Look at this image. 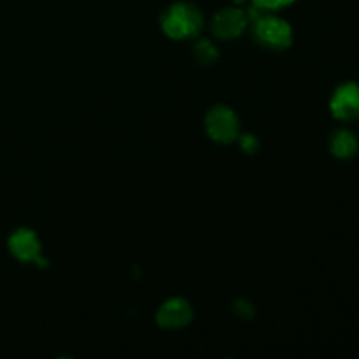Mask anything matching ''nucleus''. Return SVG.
Wrapping results in <instances>:
<instances>
[{
    "mask_svg": "<svg viewBox=\"0 0 359 359\" xmlns=\"http://www.w3.org/2000/svg\"><path fill=\"white\" fill-rule=\"evenodd\" d=\"M202 13L193 4L177 2L161 16V28L170 39H189L202 30Z\"/></svg>",
    "mask_w": 359,
    "mask_h": 359,
    "instance_id": "obj_1",
    "label": "nucleus"
},
{
    "mask_svg": "<svg viewBox=\"0 0 359 359\" xmlns=\"http://www.w3.org/2000/svg\"><path fill=\"white\" fill-rule=\"evenodd\" d=\"M255 35L263 46L270 49H286L293 42V30L287 21L262 13L255 21Z\"/></svg>",
    "mask_w": 359,
    "mask_h": 359,
    "instance_id": "obj_2",
    "label": "nucleus"
},
{
    "mask_svg": "<svg viewBox=\"0 0 359 359\" xmlns=\"http://www.w3.org/2000/svg\"><path fill=\"white\" fill-rule=\"evenodd\" d=\"M330 111L339 121H354L359 118V84L346 81L339 84L330 98Z\"/></svg>",
    "mask_w": 359,
    "mask_h": 359,
    "instance_id": "obj_3",
    "label": "nucleus"
},
{
    "mask_svg": "<svg viewBox=\"0 0 359 359\" xmlns=\"http://www.w3.org/2000/svg\"><path fill=\"white\" fill-rule=\"evenodd\" d=\"M207 133L221 144H228L238 137V119L231 109L224 105L210 109L205 119Z\"/></svg>",
    "mask_w": 359,
    "mask_h": 359,
    "instance_id": "obj_4",
    "label": "nucleus"
},
{
    "mask_svg": "<svg viewBox=\"0 0 359 359\" xmlns=\"http://www.w3.org/2000/svg\"><path fill=\"white\" fill-rule=\"evenodd\" d=\"M9 249L20 262L35 263L41 266L48 265L46 258H42L41 255V242H39L37 235L27 228H21L11 235Z\"/></svg>",
    "mask_w": 359,
    "mask_h": 359,
    "instance_id": "obj_5",
    "label": "nucleus"
},
{
    "mask_svg": "<svg viewBox=\"0 0 359 359\" xmlns=\"http://www.w3.org/2000/svg\"><path fill=\"white\" fill-rule=\"evenodd\" d=\"M249 20L245 11L237 9V7H226V9L219 11V13L214 16L212 21V30L214 34L219 39H235L238 35H242V32L248 27Z\"/></svg>",
    "mask_w": 359,
    "mask_h": 359,
    "instance_id": "obj_6",
    "label": "nucleus"
},
{
    "mask_svg": "<svg viewBox=\"0 0 359 359\" xmlns=\"http://www.w3.org/2000/svg\"><path fill=\"white\" fill-rule=\"evenodd\" d=\"M158 323L163 328H182L193 319V311L189 304L182 298H172L165 302L158 311Z\"/></svg>",
    "mask_w": 359,
    "mask_h": 359,
    "instance_id": "obj_7",
    "label": "nucleus"
},
{
    "mask_svg": "<svg viewBox=\"0 0 359 359\" xmlns=\"http://www.w3.org/2000/svg\"><path fill=\"white\" fill-rule=\"evenodd\" d=\"M359 140L351 130H337L330 139V151L339 160H351L358 154Z\"/></svg>",
    "mask_w": 359,
    "mask_h": 359,
    "instance_id": "obj_8",
    "label": "nucleus"
},
{
    "mask_svg": "<svg viewBox=\"0 0 359 359\" xmlns=\"http://www.w3.org/2000/svg\"><path fill=\"white\" fill-rule=\"evenodd\" d=\"M195 58L198 60L202 65H210L217 60V51L209 41H198L195 46Z\"/></svg>",
    "mask_w": 359,
    "mask_h": 359,
    "instance_id": "obj_9",
    "label": "nucleus"
},
{
    "mask_svg": "<svg viewBox=\"0 0 359 359\" xmlns=\"http://www.w3.org/2000/svg\"><path fill=\"white\" fill-rule=\"evenodd\" d=\"M294 0H252V6L265 11V13H270V11H277L283 9V7L291 6Z\"/></svg>",
    "mask_w": 359,
    "mask_h": 359,
    "instance_id": "obj_10",
    "label": "nucleus"
},
{
    "mask_svg": "<svg viewBox=\"0 0 359 359\" xmlns=\"http://www.w3.org/2000/svg\"><path fill=\"white\" fill-rule=\"evenodd\" d=\"M241 146L245 153H255V151L258 149V140L252 135H244L241 139Z\"/></svg>",
    "mask_w": 359,
    "mask_h": 359,
    "instance_id": "obj_11",
    "label": "nucleus"
},
{
    "mask_svg": "<svg viewBox=\"0 0 359 359\" xmlns=\"http://www.w3.org/2000/svg\"><path fill=\"white\" fill-rule=\"evenodd\" d=\"M235 2H237V4H242V2H245V0H235Z\"/></svg>",
    "mask_w": 359,
    "mask_h": 359,
    "instance_id": "obj_12",
    "label": "nucleus"
}]
</instances>
